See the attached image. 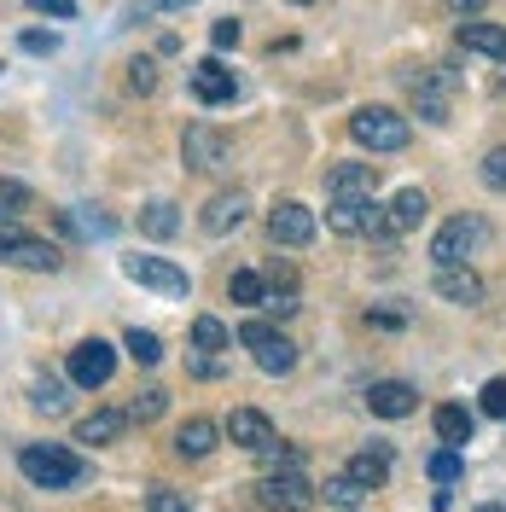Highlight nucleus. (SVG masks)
Listing matches in <instances>:
<instances>
[{
	"label": "nucleus",
	"instance_id": "47",
	"mask_svg": "<svg viewBox=\"0 0 506 512\" xmlns=\"http://www.w3.org/2000/svg\"><path fill=\"white\" fill-rule=\"evenodd\" d=\"M477 512H501V507H477Z\"/></svg>",
	"mask_w": 506,
	"mask_h": 512
},
{
	"label": "nucleus",
	"instance_id": "26",
	"mask_svg": "<svg viewBox=\"0 0 506 512\" xmlns=\"http://www.w3.org/2000/svg\"><path fill=\"white\" fill-rule=\"evenodd\" d=\"M227 344H233V332H227L216 315H198L192 320V350H204V355H222Z\"/></svg>",
	"mask_w": 506,
	"mask_h": 512
},
{
	"label": "nucleus",
	"instance_id": "13",
	"mask_svg": "<svg viewBox=\"0 0 506 512\" xmlns=\"http://www.w3.org/2000/svg\"><path fill=\"white\" fill-rule=\"evenodd\" d=\"M181 158H187V169H222L227 163V140L216 134V128H204V123H192L187 128V140H181Z\"/></svg>",
	"mask_w": 506,
	"mask_h": 512
},
{
	"label": "nucleus",
	"instance_id": "31",
	"mask_svg": "<svg viewBox=\"0 0 506 512\" xmlns=\"http://www.w3.org/2000/svg\"><path fill=\"white\" fill-rule=\"evenodd\" d=\"M326 501H332V507H344V512H355L361 501H367V489L349 478V472H338V478H326Z\"/></svg>",
	"mask_w": 506,
	"mask_h": 512
},
{
	"label": "nucleus",
	"instance_id": "21",
	"mask_svg": "<svg viewBox=\"0 0 506 512\" xmlns=\"http://www.w3.org/2000/svg\"><path fill=\"white\" fill-rule=\"evenodd\" d=\"M216 443H222V425L216 419H187L175 431V454L181 460H204V454H216Z\"/></svg>",
	"mask_w": 506,
	"mask_h": 512
},
{
	"label": "nucleus",
	"instance_id": "42",
	"mask_svg": "<svg viewBox=\"0 0 506 512\" xmlns=\"http://www.w3.org/2000/svg\"><path fill=\"white\" fill-rule=\"evenodd\" d=\"M210 41H216V47H239V24H233V18H222V24L210 30Z\"/></svg>",
	"mask_w": 506,
	"mask_h": 512
},
{
	"label": "nucleus",
	"instance_id": "38",
	"mask_svg": "<svg viewBox=\"0 0 506 512\" xmlns=\"http://www.w3.org/2000/svg\"><path fill=\"white\" fill-rule=\"evenodd\" d=\"M18 47L47 59V53H59V35H53V30H24V35H18Z\"/></svg>",
	"mask_w": 506,
	"mask_h": 512
},
{
	"label": "nucleus",
	"instance_id": "8",
	"mask_svg": "<svg viewBox=\"0 0 506 512\" xmlns=\"http://www.w3.org/2000/svg\"><path fill=\"white\" fill-rule=\"evenodd\" d=\"M326 227L344 233V239H361V233H384V204L379 198H332L326 210Z\"/></svg>",
	"mask_w": 506,
	"mask_h": 512
},
{
	"label": "nucleus",
	"instance_id": "2",
	"mask_svg": "<svg viewBox=\"0 0 506 512\" xmlns=\"http://www.w3.org/2000/svg\"><path fill=\"white\" fill-rule=\"evenodd\" d=\"M349 134H355L367 152H402V146L413 140L408 117H396L390 105H361V111L349 117Z\"/></svg>",
	"mask_w": 506,
	"mask_h": 512
},
{
	"label": "nucleus",
	"instance_id": "1",
	"mask_svg": "<svg viewBox=\"0 0 506 512\" xmlns=\"http://www.w3.org/2000/svg\"><path fill=\"white\" fill-rule=\"evenodd\" d=\"M18 472H24L35 489H76V483L88 478V460L70 454V448H59V443H24L18 448Z\"/></svg>",
	"mask_w": 506,
	"mask_h": 512
},
{
	"label": "nucleus",
	"instance_id": "7",
	"mask_svg": "<svg viewBox=\"0 0 506 512\" xmlns=\"http://www.w3.org/2000/svg\"><path fill=\"white\" fill-rule=\"evenodd\" d=\"M70 384L76 390H99V384H111V373H117V350L105 344V338H82L76 350H70Z\"/></svg>",
	"mask_w": 506,
	"mask_h": 512
},
{
	"label": "nucleus",
	"instance_id": "48",
	"mask_svg": "<svg viewBox=\"0 0 506 512\" xmlns=\"http://www.w3.org/2000/svg\"><path fill=\"white\" fill-rule=\"evenodd\" d=\"M297 6H309V0H297Z\"/></svg>",
	"mask_w": 506,
	"mask_h": 512
},
{
	"label": "nucleus",
	"instance_id": "28",
	"mask_svg": "<svg viewBox=\"0 0 506 512\" xmlns=\"http://www.w3.org/2000/svg\"><path fill=\"white\" fill-rule=\"evenodd\" d=\"M227 297H233L239 309H262V297H268V286H262V274H251V268H239V274L227 280Z\"/></svg>",
	"mask_w": 506,
	"mask_h": 512
},
{
	"label": "nucleus",
	"instance_id": "3",
	"mask_svg": "<svg viewBox=\"0 0 506 512\" xmlns=\"http://www.w3.org/2000/svg\"><path fill=\"white\" fill-rule=\"evenodd\" d=\"M239 344H245V350L256 355V367L274 373V379H285V373L297 367V344H291L285 332H274L268 320H245V326H239Z\"/></svg>",
	"mask_w": 506,
	"mask_h": 512
},
{
	"label": "nucleus",
	"instance_id": "10",
	"mask_svg": "<svg viewBox=\"0 0 506 512\" xmlns=\"http://www.w3.org/2000/svg\"><path fill=\"white\" fill-rule=\"evenodd\" d=\"M448 82L443 70H408V94H413V111L425 123H448Z\"/></svg>",
	"mask_w": 506,
	"mask_h": 512
},
{
	"label": "nucleus",
	"instance_id": "40",
	"mask_svg": "<svg viewBox=\"0 0 506 512\" xmlns=\"http://www.w3.org/2000/svg\"><path fill=\"white\" fill-rule=\"evenodd\" d=\"M483 414H489V419H506V379H489V384H483Z\"/></svg>",
	"mask_w": 506,
	"mask_h": 512
},
{
	"label": "nucleus",
	"instance_id": "35",
	"mask_svg": "<svg viewBox=\"0 0 506 512\" xmlns=\"http://www.w3.org/2000/svg\"><path fill=\"white\" fill-rule=\"evenodd\" d=\"M24 210H30V187L0 175V216H24Z\"/></svg>",
	"mask_w": 506,
	"mask_h": 512
},
{
	"label": "nucleus",
	"instance_id": "41",
	"mask_svg": "<svg viewBox=\"0 0 506 512\" xmlns=\"http://www.w3.org/2000/svg\"><path fill=\"white\" fill-rule=\"evenodd\" d=\"M30 12H41V18H76V0H30Z\"/></svg>",
	"mask_w": 506,
	"mask_h": 512
},
{
	"label": "nucleus",
	"instance_id": "46",
	"mask_svg": "<svg viewBox=\"0 0 506 512\" xmlns=\"http://www.w3.org/2000/svg\"><path fill=\"white\" fill-rule=\"evenodd\" d=\"M163 12H181V6H192V0H158Z\"/></svg>",
	"mask_w": 506,
	"mask_h": 512
},
{
	"label": "nucleus",
	"instance_id": "45",
	"mask_svg": "<svg viewBox=\"0 0 506 512\" xmlns=\"http://www.w3.org/2000/svg\"><path fill=\"white\" fill-rule=\"evenodd\" d=\"M448 12H460V18H477V12H483V0H448Z\"/></svg>",
	"mask_w": 506,
	"mask_h": 512
},
{
	"label": "nucleus",
	"instance_id": "9",
	"mask_svg": "<svg viewBox=\"0 0 506 512\" xmlns=\"http://www.w3.org/2000/svg\"><path fill=\"white\" fill-rule=\"evenodd\" d=\"M268 239L285 245V251H303V245L315 239V210L297 204V198H280V204L268 210Z\"/></svg>",
	"mask_w": 506,
	"mask_h": 512
},
{
	"label": "nucleus",
	"instance_id": "23",
	"mask_svg": "<svg viewBox=\"0 0 506 512\" xmlns=\"http://www.w3.org/2000/svg\"><path fill=\"white\" fill-rule=\"evenodd\" d=\"M431 425H437V437H443L448 448H466L472 443V431H477L472 408H460V402H443V408L431 414Z\"/></svg>",
	"mask_w": 506,
	"mask_h": 512
},
{
	"label": "nucleus",
	"instance_id": "19",
	"mask_svg": "<svg viewBox=\"0 0 506 512\" xmlns=\"http://www.w3.org/2000/svg\"><path fill=\"white\" fill-rule=\"evenodd\" d=\"M245 210H251V198H245V192H216V198L204 204L198 227H204V233H233V227L245 222Z\"/></svg>",
	"mask_w": 506,
	"mask_h": 512
},
{
	"label": "nucleus",
	"instance_id": "17",
	"mask_svg": "<svg viewBox=\"0 0 506 512\" xmlns=\"http://www.w3.org/2000/svg\"><path fill=\"white\" fill-rule=\"evenodd\" d=\"M0 256H6L12 268H30V274H53V268L64 262L59 245H47V239H30V233H18V239H12V245H6Z\"/></svg>",
	"mask_w": 506,
	"mask_h": 512
},
{
	"label": "nucleus",
	"instance_id": "27",
	"mask_svg": "<svg viewBox=\"0 0 506 512\" xmlns=\"http://www.w3.org/2000/svg\"><path fill=\"white\" fill-rule=\"evenodd\" d=\"M123 350L134 355L140 367H158V361H163V338H158V332H146V326H128V332H123Z\"/></svg>",
	"mask_w": 506,
	"mask_h": 512
},
{
	"label": "nucleus",
	"instance_id": "37",
	"mask_svg": "<svg viewBox=\"0 0 506 512\" xmlns=\"http://www.w3.org/2000/svg\"><path fill=\"white\" fill-rule=\"evenodd\" d=\"M128 88H134V94H152V88H158V64L134 59V64H128Z\"/></svg>",
	"mask_w": 506,
	"mask_h": 512
},
{
	"label": "nucleus",
	"instance_id": "5",
	"mask_svg": "<svg viewBox=\"0 0 506 512\" xmlns=\"http://www.w3.org/2000/svg\"><path fill=\"white\" fill-rule=\"evenodd\" d=\"M256 501L268 512H309L320 501V489L303 472H268V478L256 483Z\"/></svg>",
	"mask_w": 506,
	"mask_h": 512
},
{
	"label": "nucleus",
	"instance_id": "43",
	"mask_svg": "<svg viewBox=\"0 0 506 512\" xmlns=\"http://www.w3.org/2000/svg\"><path fill=\"white\" fill-rule=\"evenodd\" d=\"M192 373H198V379H216V373H222V361H216V355H192Z\"/></svg>",
	"mask_w": 506,
	"mask_h": 512
},
{
	"label": "nucleus",
	"instance_id": "33",
	"mask_svg": "<svg viewBox=\"0 0 506 512\" xmlns=\"http://www.w3.org/2000/svg\"><path fill=\"white\" fill-rule=\"evenodd\" d=\"M460 472H466V460H460V448H437V454H431V478H437V483H443V489H448V483H460Z\"/></svg>",
	"mask_w": 506,
	"mask_h": 512
},
{
	"label": "nucleus",
	"instance_id": "15",
	"mask_svg": "<svg viewBox=\"0 0 506 512\" xmlns=\"http://www.w3.org/2000/svg\"><path fill=\"white\" fill-rule=\"evenodd\" d=\"M222 431H227L239 448H251V454H262V448L274 443V419L262 414V408H233Z\"/></svg>",
	"mask_w": 506,
	"mask_h": 512
},
{
	"label": "nucleus",
	"instance_id": "34",
	"mask_svg": "<svg viewBox=\"0 0 506 512\" xmlns=\"http://www.w3.org/2000/svg\"><path fill=\"white\" fill-rule=\"evenodd\" d=\"M262 466L268 472H303V448H280V437L262 448Z\"/></svg>",
	"mask_w": 506,
	"mask_h": 512
},
{
	"label": "nucleus",
	"instance_id": "24",
	"mask_svg": "<svg viewBox=\"0 0 506 512\" xmlns=\"http://www.w3.org/2000/svg\"><path fill=\"white\" fill-rule=\"evenodd\" d=\"M344 472H349L355 483H361L367 495H373V489H384V478H390V448H361V454L349 460Z\"/></svg>",
	"mask_w": 506,
	"mask_h": 512
},
{
	"label": "nucleus",
	"instance_id": "6",
	"mask_svg": "<svg viewBox=\"0 0 506 512\" xmlns=\"http://www.w3.org/2000/svg\"><path fill=\"white\" fill-rule=\"evenodd\" d=\"M123 274L134 280V286L158 291V297H187L192 291L187 268H175L169 256H123Z\"/></svg>",
	"mask_w": 506,
	"mask_h": 512
},
{
	"label": "nucleus",
	"instance_id": "29",
	"mask_svg": "<svg viewBox=\"0 0 506 512\" xmlns=\"http://www.w3.org/2000/svg\"><path fill=\"white\" fill-rule=\"evenodd\" d=\"M30 408L35 414H64V408H70V384L64 379H41L30 390Z\"/></svg>",
	"mask_w": 506,
	"mask_h": 512
},
{
	"label": "nucleus",
	"instance_id": "18",
	"mask_svg": "<svg viewBox=\"0 0 506 512\" xmlns=\"http://www.w3.org/2000/svg\"><path fill=\"white\" fill-rule=\"evenodd\" d=\"M425 216H431L425 192H419V187H402V192H396V204L384 210V239H402V233H413Z\"/></svg>",
	"mask_w": 506,
	"mask_h": 512
},
{
	"label": "nucleus",
	"instance_id": "11",
	"mask_svg": "<svg viewBox=\"0 0 506 512\" xmlns=\"http://www.w3.org/2000/svg\"><path fill=\"white\" fill-rule=\"evenodd\" d=\"M431 291H437L443 303H454V309H477V303H483V280H477L466 262H437Z\"/></svg>",
	"mask_w": 506,
	"mask_h": 512
},
{
	"label": "nucleus",
	"instance_id": "4",
	"mask_svg": "<svg viewBox=\"0 0 506 512\" xmlns=\"http://www.w3.org/2000/svg\"><path fill=\"white\" fill-rule=\"evenodd\" d=\"M489 245V222L483 216H448L443 227H437V239H431V256L437 262H466V256H477Z\"/></svg>",
	"mask_w": 506,
	"mask_h": 512
},
{
	"label": "nucleus",
	"instance_id": "16",
	"mask_svg": "<svg viewBox=\"0 0 506 512\" xmlns=\"http://www.w3.org/2000/svg\"><path fill=\"white\" fill-rule=\"evenodd\" d=\"M192 94H198V105H227L239 94V82H233V70L222 59H204V64H192Z\"/></svg>",
	"mask_w": 506,
	"mask_h": 512
},
{
	"label": "nucleus",
	"instance_id": "25",
	"mask_svg": "<svg viewBox=\"0 0 506 512\" xmlns=\"http://www.w3.org/2000/svg\"><path fill=\"white\" fill-rule=\"evenodd\" d=\"M140 233H146V239H175V233H181V210H175L169 198H152V204L140 210Z\"/></svg>",
	"mask_w": 506,
	"mask_h": 512
},
{
	"label": "nucleus",
	"instance_id": "39",
	"mask_svg": "<svg viewBox=\"0 0 506 512\" xmlns=\"http://www.w3.org/2000/svg\"><path fill=\"white\" fill-rule=\"evenodd\" d=\"M262 309H274V315H297V309H303V303H297V291H291V286H274V291H268V297H262Z\"/></svg>",
	"mask_w": 506,
	"mask_h": 512
},
{
	"label": "nucleus",
	"instance_id": "20",
	"mask_svg": "<svg viewBox=\"0 0 506 512\" xmlns=\"http://www.w3.org/2000/svg\"><path fill=\"white\" fill-rule=\"evenodd\" d=\"M454 41L466 47V53H483V59H506V24H483V18H466Z\"/></svg>",
	"mask_w": 506,
	"mask_h": 512
},
{
	"label": "nucleus",
	"instance_id": "36",
	"mask_svg": "<svg viewBox=\"0 0 506 512\" xmlns=\"http://www.w3.org/2000/svg\"><path fill=\"white\" fill-rule=\"evenodd\" d=\"M477 181L489 192H506V146H495L489 158H483V169H477Z\"/></svg>",
	"mask_w": 506,
	"mask_h": 512
},
{
	"label": "nucleus",
	"instance_id": "44",
	"mask_svg": "<svg viewBox=\"0 0 506 512\" xmlns=\"http://www.w3.org/2000/svg\"><path fill=\"white\" fill-rule=\"evenodd\" d=\"M18 233H24V227H18V216H0V251H6V245H12Z\"/></svg>",
	"mask_w": 506,
	"mask_h": 512
},
{
	"label": "nucleus",
	"instance_id": "12",
	"mask_svg": "<svg viewBox=\"0 0 506 512\" xmlns=\"http://www.w3.org/2000/svg\"><path fill=\"white\" fill-rule=\"evenodd\" d=\"M379 192V163H332L326 169V198H373Z\"/></svg>",
	"mask_w": 506,
	"mask_h": 512
},
{
	"label": "nucleus",
	"instance_id": "22",
	"mask_svg": "<svg viewBox=\"0 0 506 512\" xmlns=\"http://www.w3.org/2000/svg\"><path fill=\"white\" fill-rule=\"evenodd\" d=\"M123 431H128V414H117V408H99V414H88L82 425H76V443L105 448V443H117Z\"/></svg>",
	"mask_w": 506,
	"mask_h": 512
},
{
	"label": "nucleus",
	"instance_id": "32",
	"mask_svg": "<svg viewBox=\"0 0 506 512\" xmlns=\"http://www.w3.org/2000/svg\"><path fill=\"white\" fill-rule=\"evenodd\" d=\"M146 512H192V501H187V489L152 483V489H146Z\"/></svg>",
	"mask_w": 506,
	"mask_h": 512
},
{
	"label": "nucleus",
	"instance_id": "30",
	"mask_svg": "<svg viewBox=\"0 0 506 512\" xmlns=\"http://www.w3.org/2000/svg\"><path fill=\"white\" fill-rule=\"evenodd\" d=\"M163 408H169V390H158V384H146V390L134 396V408H128V419H134V425H152V419H163Z\"/></svg>",
	"mask_w": 506,
	"mask_h": 512
},
{
	"label": "nucleus",
	"instance_id": "14",
	"mask_svg": "<svg viewBox=\"0 0 506 512\" xmlns=\"http://www.w3.org/2000/svg\"><path fill=\"white\" fill-rule=\"evenodd\" d=\"M367 408H373L379 419H408V414H419V390L402 384V379H379L373 390H367Z\"/></svg>",
	"mask_w": 506,
	"mask_h": 512
}]
</instances>
